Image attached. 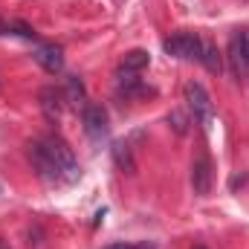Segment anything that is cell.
Returning <instances> with one entry per match:
<instances>
[{
	"label": "cell",
	"instance_id": "cell-1",
	"mask_svg": "<svg viewBox=\"0 0 249 249\" xmlns=\"http://www.w3.org/2000/svg\"><path fill=\"white\" fill-rule=\"evenodd\" d=\"M41 145H44V151L50 154L53 165L58 168V174H61V183H78V177H81L78 160H75L72 148L64 142L61 136H44V139H41Z\"/></svg>",
	"mask_w": 249,
	"mask_h": 249
},
{
	"label": "cell",
	"instance_id": "cell-2",
	"mask_svg": "<svg viewBox=\"0 0 249 249\" xmlns=\"http://www.w3.org/2000/svg\"><path fill=\"white\" fill-rule=\"evenodd\" d=\"M186 102H188V110H191L194 122L200 124V127H209L212 119H214V105H212L209 90L200 81H188L186 84Z\"/></svg>",
	"mask_w": 249,
	"mask_h": 249
},
{
	"label": "cell",
	"instance_id": "cell-3",
	"mask_svg": "<svg viewBox=\"0 0 249 249\" xmlns=\"http://www.w3.org/2000/svg\"><path fill=\"white\" fill-rule=\"evenodd\" d=\"M165 53L174 55V58H197L200 55V47H203V38L197 32H177L171 35L165 44Z\"/></svg>",
	"mask_w": 249,
	"mask_h": 249
},
{
	"label": "cell",
	"instance_id": "cell-4",
	"mask_svg": "<svg viewBox=\"0 0 249 249\" xmlns=\"http://www.w3.org/2000/svg\"><path fill=\"white\" fill-rule=\"evenodd\" d=\"M29 162H32V168L38 171V177H44L47 183H61V174H58V168L53 165L50 154L44 151L41 139H38V142H29Z\"/></svg>",
	"mask_w": 249,
	"mask_h": 249
},
{
	"label": "cell",
	"instance_id": "cell-5",
	"mask_svg": "<svg viewBox=\"0 0 249 249\" xmlns=\"http://www.w3.org/2000/svg\"><path fill=\"white\" fill-rule=\"evenodd\" d=\"M81 122H84V130L90 139H102L107 133V113L102 105H87L81 113Z\"/></svg>",
	"mask_w": 249,
	"mask_h": 249
},
{
	"label": "cell",
	"instance_id": "cell-6",
	"mask_svg": "<svg viewBox=\"0 0 249 249\" xmlns=\"http://www.w3.org/2000/svg\"><path fill=\"white\" fill-rule=\"evenodd\" d=\"M191 188H194V194H200V197H206V194L212 191V162H209L206 157H197V160L191 162Z\"/></svg>",
	"mask_w": 249,
	"mask_h": 249
},
{
	"label": "cell",
	"instance_id": "cell-7",
	"mask_svg": "<svg viewBox=\"0 0 249 249\" xmlns=\"http://www.w3.org/2000/svg\"><path fill=\"white\" fill-rule=\"evenodd\" d=\"M35 61L41 64L47 72H61L64 70V53L61 47H55V44H41L38 50H35Z\"/></svg>",
	"mask_w": 249,
	"mask_h": 249
},
{
	"label": "cell",
	"instance_id": "cell-8",
	"mask_svg": "<svg viewBox=\"0 0 249 249\" xmlns=\"http://www.w3.org/2000/svg\"><path fill=\"white\" fill-rule=\"evenodd\" d=\"M229 58L235 64V70H249V29H241L235 38H232V47H229Z\"/></svg>",
	"mask_w": 249,
	"mask_h": 249
},
{
	"label": "cell",
	"instance_id": "cell-9",
	"mask_svg": "<svg viewBox=\"0 0 249 249\" xmlns=\"http://www.w3.org/2000/svg\"><path fill=\"white\" fill-rule=\"evenodd\" d=\"M151 64V55H148V50H130L127 55H124L122 67H119V72L122 75H136L139 70H145Z\"/></svg>",
	"mask_w": 249,
	"mask_h": 249
},
{
	"label": "cell",
	"instance_id": "cell-10",
	"mask_svg": "<svg viewBox=\"0 0 249 249\" xmlns=\"http://www.w3.org/2000/svg\"><path fill=\"white\" fill-rule=\"evenodd\" d=\"M61 90H55V87H44L41 90V107H44V113L50 116V119H58L61 116Z\"/></svg>",
	"mask_w": 249,
	"mask_h": 249
},
{
	"label": "cell",
	"instance_id": "cell-11",
	"mask_svg": "<svg viewBox=\"0 0 249 249\" xmlns=\"http://www.w3.org/2000/svg\"><path fill=\"white\" fill-rule=\"evenodd\" d=\"M197 61L203 64L209 72H220L223 70V64H220V53H217V47L212 44V41H203V47H200V55H197Z\"/></svg>",
	"mask_w": 249,
	"mask_h": 249
},
{
	"label": "cell",
	"instance_id": "cell-12",
	"mask_svg": "<svg viewBox=\"0 0 249 249\" xmlns=\"http://www.w3.org/2000/svg\"><path fill=\"white\" fill-rule=\"evenodd\" d=\"M113 160H116V165L122 168L124 174H136V162H133V154H130L127 142H116L113 145Z\"/></svg>",
	"mask_w": 249,
	"mask_h": 249
},
{
	"label": "cell",
	"instance_id": "cell-13",
	"mask_svg": "<svg viewBox=\"0 0 249 249\" xmlns=\"http://www.w3.org/2000/svg\"><path fill=\"white\" fill-rule=\"evenodd\" d=\"M168 124L183 136V133H188V124H191V119H188V113H183V110H171L168 113Z\"/></svg>",
	"mask_w": 249,
	"mask_h": 249
},
{
	"label": "cell",
	"instance_id": "cell-14",
	"mask_svg": "<svg viewBox=\"0 0 249 249\" xmlns=\"http://www.w3.org/2000/svg\"><path fill=\"white\" fill-rule=\"evenodd\" d=\"M67 96H70V102L84 99V87H81V81H78V78H67Z\"/></svg>",
	"mask_w": 249,
	"mask_h": 249
},
{
	"label": "cell",
	"instance_id": "cell-15",
	"mask_svg": "<svg viewBox=\"0 0 249 249\" xmlns=\"http://www.w3.org/2000/svg\"><path fill=\"white\" fill-rule=\"evenodd\" d=\"M9 29H15V35H20V38H35V32H32V26H26V23H20V20H15V23H9Z\"/></svg>",
	"mask_w": 249,
	"mask_h": 249
},
{
	"label": "cell",
	"instance_id": "cell-16",
	"mask_svg": "<svg viewBox=\"0 0 249 249\" xmlns=\"http://www.w3.org/2000/svg\"><path fill=\"white\" fill-rule=\"evenodd\" d=\"M105 249H136V247H130V244H110V247H105Z\"/></svg>",
	"mask_w": 249,
	"mask_h": 249
},
{
	"label": "cell",
	"instance_id": "cell-17",
	"mask_svg": "<svg viewBox=\"0 0 249 249\" xmlns=\"http://www.w3.org/2000/svg\"><path fill=\"white\" fill-rule=\"evenodd\" d=\"M0 249H9V244H6V241H3V238H0Z\"/></svg>",
	"mask_w": 249,
	"mask_h": 249
},
{
	"label": "cell",
	"instance_id": "cell-18",
	"mask_svg": "<svg viewBox=\"0 0 249 249\" xmlns=\"http://www.w3.org/2000/svg\"><path fill=\"white\" fill-rule=\"evenodd\" d=\"M194 249H206V247H194Z\"/></svg>",
	"mask_w": 249,
	"mask_h": 249
},
{
	"label": "cell",
	"instance_id": "cell-19",
	"mask_svg": "<svg viewBox=\"0 0 249 249\" xmlns=\"http://www.w3.org/2000/svg\"><path fill=\"white\" fill-rule=\"evenodd\" d=\"M0 29H3V23H0Z\"/></svg>",
	"mask_w": 249,
	"mask_h": 249
}]
</instances>
